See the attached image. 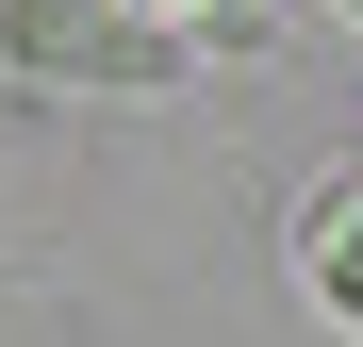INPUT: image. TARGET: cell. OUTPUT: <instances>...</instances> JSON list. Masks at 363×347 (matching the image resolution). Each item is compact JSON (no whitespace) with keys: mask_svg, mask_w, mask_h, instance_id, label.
Listing matches in <instances>:
<instances>
[{"mask_svg":"<svg viewBox=\"0 0 363 347\" xmlns=\"http://www.w3.org/2000/svg\"><path fill=\"white\" fill-rule=\"evenodd\" d=\"M0 50L33 83H182V17H133V0H0Z\"/></svg>","mask_w":363,"mask_h":347,"instance_id":"6da1fadb","label":"cell"},{"mask_svg":"<svg viewBox=\"0 0 363 347\" xmlns=\"http://www.w3.org/2000/svg\"><path fill=\"white\" fill-rule=\"evenodd\" d=\"M297 248H314V298L363 331V165H347V182H330L314 215H297Z\"/></svg>","mask_w":363,"mask_h":347,"instance_id":"7a4b0ae2","label":"cell"},{"mask_svg":"<svg viewBox=\"0 0 363 347\" xmlns=\"http://www.w3.org/2000/svg\"><path fill=\"white\" fill-rule=\"evenodd\" d=\"M133 17H199V0H133Z\"/></svg>","mask_w":363,"mask_h":347,"instance_id":"3957f363","label":"cell"},{"mask_svg":"<svg viewBox=\"0 0 363 347\" xmlns=\"http://www.w3.org/2000/svg\"><path fill=\"white\" fill-rule=\"evenodd\" d=\"M330 17H363V0H330Z\"/></svg>","mask_w":363,"mask_h":347,"instance_id":"277c9868","label":"cell"}]
</instances>
